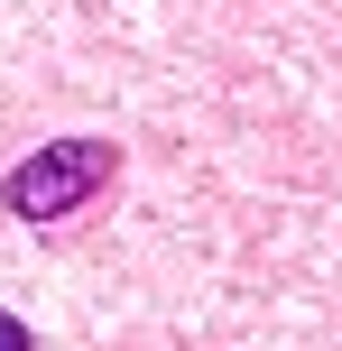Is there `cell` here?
Instances as JSON below:
<instances>
[{
  "label": "cell",
  "mask_w": 342,
  "mask_h": 351,
  "mask_svg": "<svg viewBox=\"0 0 342 351\" xmlns=\"http://www.w3.org/2000/svg\"><path fill=\"white\" fill-rule=\"evenodd\" d=\"M111 185V148L102 139H56V148H37L28 167H10V213L19 222H65L84 194H102Z\"/></svg>",
  "instance_id": "6da1fadb"
},
{
  "label": "cell",
  "mask_w": 342,
  "mask_h": 351,
  "mask_svg": "<svg viewBox=\"0 0 342 351\" xmlns=\"http://www.w3.org/2000/svg\"><path fill=\"white\" fill-rule=\"evenodd\" d=\"M0 351H28V324L19 315H0Z\"/></svg>",
  "instance_id": "7a4b0ae2"
}]
</instances>
